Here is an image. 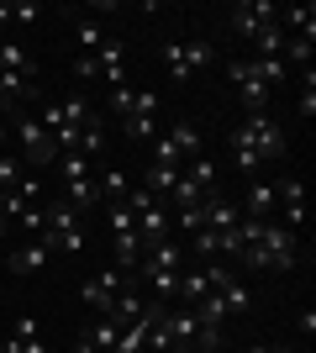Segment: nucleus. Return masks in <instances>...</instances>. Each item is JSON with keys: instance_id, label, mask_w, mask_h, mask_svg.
<instances>
[{"instance_id": "nucleus-1", "label": "nucleus", "mask_w": 316, "mask_h": 353, "mask_svg": "<svg viewBox=\"0 0 316 353\" xmlns=\"http://www.w3.org/2000/svg\"><path fill=\"white\" fill-rule=\"evenodd\" d=\"M16 132V143H21V163H32V169H53L59 163V143L48 137V127L32 111H21V105H11V121H6Z\"/></svg>"}, {"instance_id": "nucleus-2", "label": "nucleus", "mask_w": 316, "mask_h": 353, "mask_svg": "<svg viewBox=\"0 0 316 353\" xmlns=\"http://www.w3.org/2000/svg\"><path fill=\"white\" fill-rule=\"evenodd\" d=\"M216 63V48L206 43V37H190V43H164V69L169 79H180V85H190L200 69H211Z\"/></svg>"}, {"instance_id": "nucleus-3", "label": "nucleus", "mask_w": 316, "mask_h": 353, "mask_svg": "<svg viewBox=\"0 0 316 353\" xmlns=\"http://www.w3.org/2000/svg\"><path fill=\"white\" fill-rule=\"evenodd\" d=\"M238 132H242V143L253 148L258 159H285V127L269 117V111H248V117L238 121Z\"/></svg>"}, {"instance_id": "nucleus-4", "label": "nucleus", "mask_w": 316, "mask_h": 353, "mask_svg": "<svg viewBox=\"0 0 316 353\" xmlns=\"http://www.w3.org/2000/svg\"><path fill=\"white\" fill-rule=\"evenodd\" d=\"M280 21V6L274 0H238V6H227V32L232 37H258L264 27Z\"/></svg>"}, {"instance_id": "nucleus-5", "label": "nucleus", "mask_w": 316, "mask_h": 353, "mask_svg": "<svg viewBox=\"0 0 316 353\" xmlns=\"http://www.w3.org/2000/svg\"><path fill=\"white\" fill-rule=\"evenodd\" d=\"M121 290H127V269H101L95 280H85V290H79V295H85V306H90V311H101V316H105V311L116 306Z\"/></svg>"}, {"instance_id": "nucleus-6", "label": "nucleus", "mask_w": 316, "mask_h": 353, "mask_svg": "<svg viewBox=\"0 0 316 353\" xmlns=\"http://www.w3.org/2000/svg\"><path fill=\"white\" fill-rule=\"evenodd\" d=\"M105 111H111V117H153V111H158V95H153V90H132V85H116L111 90V95H105Z\"/></svg>"}, {"instance_id": "nucleus-7", "label": "nucleus", "mask_w": 316, "mask_h": 353, "mask_svg": "<svg viewBox=\"0 0 316 353\" xmlns=\"http://www.w3.org/2000/svg\"><path fill=\"white\" fill-rule=\"evenodd\" d=\"M95 79H101L105 90L127 85V43H121V37H105L101 43V53H95Z\"/></svg>"}, {"instance_id": "nucleus-8", "label": "nucleus", "mask_w": 316, "mask_h": 353, "mask_svg": "<svg viewBox=\"0 0 316 353\" xmlns=\"http://www.w3.org/2000/svg\"><path fill=\"white\" fill-rule=\"evenodd\" d=\"M227 79L238 85V95H242L248 111H264V105H269V90L258 85V74H253V63H248V59H232V63H227Z\"/></svg>"}, {"instance_id": "nucleus-9", "label": "nucleus", "mask_w": 316, "mask_h": 353, "mask_svg": "<svg viewBox=\"0 0 316 353\" xmlns=\"http://www.w3.org/2000/svg\"><path fill=\"white\" fill-rule=\"evenodd\" d=\"M132 221H137V243H143V253L158 248V243H169V232H174V227H169V206H164V201H158L153 211H143V216H132Z\"/></svg>"}, {"instance_id": "nucleus-10", "label": "nucleus", "mask_w": 316, "mask_h": 353, "mask_svg": "<svg viewBox=\"0 0 316 353\" xmlns=\"http://www.w3.org/2000/svg\"><path fill=\"white\" fill-rule=\"evenodd\" d=\"M59 195H63V201H69V206L79 211V216H90V211L101 206V185H95V174H90V179H63V185H59Z\"/></svg>"}, {"instance_id": "nucleus-11", "label": "nucleus", "mask_w": 316, "mask_h": 353, "mask_svg": "<svg viewBox=\"0 0 316 353\" xmlns=\"http://www.w3.org/2000/svg\"><path fill=\"white\" fill-rule=\"evenodd\" d=\"M0 101L27 111V105L37 101V74H0Z\"/></svg>"}, {"instance_id": "nucleus-12", "label": "nucleus", "mask_w": 316, "mask_h": 353, "mask_svg": "<svg viewBox=\"0 0 316 353\" xmlns=\"http://www.w3.org/2000/svg\"><path fill=\"white\" fill-rule=\"evenodd\" d=\"M53 259V248H48L43 237H32V243H21V248H11V274H37V269Z\"/></svg>"}, {"instance_id": "nucleus-13", "label": "nucleus", "mask_w": 316, "mask_h": 353, "mask_svg": "<svg viewBox=\"0 0 316 353\" xmlns=\"http://www.w3.org/2000/svg\"><path fill=\"white\" fill-rule=\"evenodd\" d=\"M280 27H285V37H306L311 43L316 37V6H280Z\"/></svg>"}, {"instance_id": "nucleus-14", "label": "nucleus", "mask_w": 316, "mask_h": 353, "mask_svg": "<svg viewBox=\"0 0 316 353\" xmlns=\"http://www.w3.org/2000/svg\"><path fill=\"white\" fill-rule=\"evenodd\" d=\"M274 185L269 179H248V206H242V216H253V221H269L274 216Z\"/></svg>"}, {"instance_id": "nucleus-15", "label": "nucleus", "mask_w": 316, "mask_h": 353, "mask_svg": "<svg viewBox=\"0 0 316 353\" xmlns=\"http://www.w3.org/2000/svg\"><path fill=\"white\" fill-rule=\"evenodd\" d=\"M227 153H232V169H238L242 179H258V163H264V159H258L253 148L242 143V132H238V127L227 132Z\"/></svg>"}, {"instance_id": "nucleus-16", "label": "nucleus", "mask_w": 316, "mask_h": 353, "mask_svg": "<svg viewBox=\"0 0 316 353\" xmlns=\"http://www.w3.org/2000/svg\"><path fill=\"white\" fill-rule=\"evenodd\" d=\"M164 327H169V338H174V348H196V311H164Z\"/></svg>"}, {"instance_id": "nucleus-17", "label": "nucleus", "mask_w": 316, "mask_h": 353, "mask_svg": "<svg viewBox=\"0 0 316 353\" xmlns=\"http://www.w3.org/2000/svg\"><path fill=\"white\" fill-rule=\"evenodd\" d=\"M174 179H180V169H174V163H148V169L137 174V185H143L148 195H158V201H164V195L174 190Z\"/></svg>"}, {"instance_id": "nucleus-18", "label": "nucleus", "mask_w": 316, "mask_h": 353, "mask_svg": "<svg viewBox=\"0 0 316 353\" xmlns=\"http://www.w3.org/2000/svg\"><path fill=\"white\" fill-rule=\"evenodd\" d=\"M180 174L190 179V185H196L200 195L222 190V185H216V179H222V169H216V159H206V153H200V159H190V169H180Z\"/></svg>"}, {"instance_id": "nucleus-19", "label": "nucleus", "mask_w": 316, "mask_h": 353, "mask_svg": "<svg viewBox=\"0 0 316 353\" xmlns=\"http://www.w3.org/2000/svg\"><path fill=\"white\" fill-rule=\"evenodd\" d=\"M95 185H101V206H121V201L132 195V179L121 174V169H105V174L95 179Z\"/></svg>"}, {"instance_id": "nucleus-20", "label": "nucleus", "mask_w": 316, "mask_h": 353, "mask_svg": "<svg viewBox=\"0 0 316 353\" xmlns=\"http://www.w3.org/2000/svg\"><path fill=\"white\" fill-rule=\"evenodd\" d=\"M258 248H269V253H301V237L290 232V227H274V221H264V232H258Z\"/></svg>"}, {"instance_id": "nucleus-21", "label": "nucleus", "mask_w": 316, "mask_h": 353, "mask_svg": "<svg viewBox=\"0 0 316 353\" xmlns=\"http://www.w3.org/2000/svg\"><path fill=\"white\" fill-rule=\"evenodd\" d=\"M169 143L180 148V159H200V153H206V143H200V127H196V121H174Z\"/></svg>"}, {"instance_id": "nucleus-22", "label": "nucleus", "mask_w": 316, "mask_h": 353, "mask_svg": "<svg viewBox=\"0 0 316 353\" xmlns=\"http://www.w3.org/2000/svg\"><path fill=\"white\" fill-rule=\"evenodd\" d=\"M185 301V311L190 306H200V301H206L211 295V280H206V269H190V274H180V290H174Z\"/></svg>"}, {"instance_id": "nucleus-23", "label": "nucleus", "mask_w": 316, "mask_h": 353, "mask_svg": "<svg viewBox=\"0 0 316 353\" xmlns=\"http://www.w3.org/2000/svg\"><path fill=\"white\" fill-rule=\"evenodd\" d=\"M137 280L153 285V301H174V290H180V274H174V269H137Z\"/></svg>"}, {"instance_id": "nucleus-24", "label": "nucleus", "mask_w": 316, "mask_h": 353, "mask_svg": "<svg viewBox=\"0 0 316 353\" xmlns=\"http://www.w3.org/2000/svg\"><path fill=\"white\" fill-rule=\"evenodd\" d=\"M74 153H85L90 163L105 153V121H101V117H95L90 127H79V143H74Z\"/></svg>"}, {"instance_id": "nucleus-25", "label": "nucleus", "mask_w": 316, "mask_h": 353, "mask_svg": "<svg viewBox=\"0 0 316 353\" xmlns=\"http://www.w3.org/2000/svg\"><path fill=\"white\" fill-rule=\"evenodd\" d=\"M0 74H37V63L27 59L21 43H0Z\"/></svg>"}, {"instance_id": "nucleus-26", "label": "nucleus", "mask_w": 316, "mask_h": 353, "mask_svg": "<svg viewBox=\"0 0 316 353\" xmlns=\"http://www.w3.org/2000/svg\"><path fill=\"white\" fill-rule=\"evenodd\" d=\"M253 48H258L253 59H285V27H280V21H274V27H264V32L253 37Z\"/></svg>"}, {"instance_id": "nucleus-27", "label": "nucleus", "mask_w": 316, "mask_h": 353, "mask_svg": "<svg viewBox=\"0 0 316 353\" xmlns=\"http://www.w3.org/2000/svg\"><path fill=\"white\" fill-rule=\"evenodd\" d=\"M248 63H253V74H258V85H264V90H280V85H285V74H290L285 59H248Z\"/></svg>"}, {"instance_id": "nucleus-28", "label": "nucleus", "mask_w": 316, "mask_h": 353, "mask_svg": "<svg viewBox=\"0 0 316 353\" xmlns=\"http://www.w3.org/2000/svg\"><path fill=\"white\" fill-rule=\"evenodd\" d=\"M111 243H116V269H137V259H143V243H137V227H132V232H116Z\"/></svg>"}, {"instance_id": "nucleus-29", "label": "nucleus", "mask_w": 316, "mask_h": 353, "mask_svg": "<svg viewBox=\"0 0 316 353\" xmlns=\"http://www.w3.org/2000/svg\"><path fill=\"white\" fill-rule=\"evenodd\" d=\"M27 211H32V201L21 190H0V221H6V227H16Z\"/></svg>"}, {"instance_id": "nucleus-30", "label": "nucleus", "mask_w": 316, "mask_h": 353, "mask_svg": "<svg viewBox=\"0 0 316 353\" xmlns=\"http://www.w3.org/2000/svg\"><path fill=\"white\" fill-rule=\"evenodd\" d=\"M53 169H59V179H90V174H95V163L85 159V153H59V163H53Z\"/></svg>"}, {"instance_id": "nucleus-31", "label": "nucleus", "mask_w": 316, "mask_h": 353, "mask_svg": "<svg viewBox=\"0 0 316 353\" xmlns=\"http://www.w3.org/2000/svg\"><path fill=\"white\" fill-rule=\"evenodd\" d=\"M216 295H222V306H227V311H248V306H253V290L242 285V274H238V280H227Z\"/></svg>"}, {"instance_id": "nucleus-32", "label": "nucleus", "mask_w": 316, "mask_h": 353, "mask_svg": "<svg viewBox=\"0 0 316 353\" xmlns=\"http://www.w3.org/2000/svg\"><path fill=\"white\" fill-rule=\"evenodd\" d=\"M85 338L95 343V353H111V348H116V338H121V322H111V316H101V322H95L90 332H85Z\"/></svg>"}, {"instance_id": "nucleus-33", "label": "nucleus", "mask_w": 316, "mask_h": 353, "mask_svg": "<svg viewBox=\"0 0 316 353\" xmlns=\"http://www.w3.org/2000/svg\"><path fill=\"white\" fill-rule=\"evenodd\" d=\"M137 311H143V295H137V290H121V295H116V306L105 311V316L127 327V322H137Z\"/></svg>"}, {"instance_id": "nucleus-34", "label": "nucleus", "mask_w": 316, "mask_h": 353, "mask_svg": "<svg viewBox=\"0 0 316 353\" xmlns=\"http://www.w3.org/2000/svg\"><path fill=\"white\" fill-rule=\"evenodd\" d=\"M121 132L132 137V143H153V137H158V121L153 117H121Z\"/></svg>"}, {"instance_id": "nucleus-35", "label": "nucleus", "mask_w": 316, "mask_h": 353, "mask_svg": "<svg viewBox=\"0 0 316 353\" xmlns=\"http://www.w3.org/2000/svg\"><path fill=\"white\" fill-rule=\"evenodd\" d=\"M196 201H200V190H196V185H190L185 174L174 179V190L164 195V206H169V211H180V206H196Z\"/></svg>"}, {"instance_id": "nucleus-36", "label": "nucleus", "mask_w": 316, "mask_h": 353, "mask_svg": "<svg viewBox=\"0 0 316 353\" xmlns=\"http://www.w3.org/2000/svg\"><path fill=\"white\" fill-rule=\"evenodd\" d=\"M74 37H79V53H101L105 27H101V21H79V32H74Z\"/></svg>"}, {"instance_id": "nucleus-37", "label": "nucleus", "mask_w": 316, "mask_h": 353, "mask_svg": "<svg viewBox=\"0 0 316 353\" xmlns=\"http://www.w3.org/2000/svg\"><path fill=\"white\" fill-rule=\"evenodd\" d=\"M21 159H16V153H0V190H16V185H21Z\"/></svg>"}, {"instance_id": "nucleus-38", "label": "nucleus", "mask_w": 316, "mask_h": 353, "mask_svg": "<svg viewBox=\"0 0 316 353\" xmlns=\"http://www.w3.org/2000/svg\"><path fill=\"white\" fill-rule=\"evenodd\" d=\"M101 211H105V227H111V237H116V232H132V227H137L127 206H101Z\"/></svg>"}, {"instance_id": "nucleus-39", "label": "nucleus", "mask_w": 316, "mask_h": 353, "mask_svg": "<svg viewBox=\"0 0 316 353\" xmlns=\"http://www.w3.org/2000/svg\"><path fill=\"white\" fill-rule=\"evenodd\" d=\"M121 206L132 211V216H143V211H153V206H158V195H148V190H143V185H132V195H127Z\"/></svg>"}, {"instance_id": "nucleus-40", "label": "nucleus", "mask_w": 316, "mask_h": 353, "mask_svg": "<svg viewBox=\"0 0 316 353\" xmlns=\"http://www.w3.org/2000/svg\"><path fill=\"white\" fill-rule=\"evenodd\" d=\"M285 63H306L311 69V43L306 37H285Z\"/></svg>"}, {"instance_id": "nucleus-41", "label": "nucleus", "mask_w": 316, "mask_h": 353, "mask_svg": "<svg viewBox=\"0 0 316 353\" xmlns=\"http://www.w3.org/2000/svg\"><path fill=\"white\" fill-rule=\"evenodd\" d=\"M0 353H48V343L43 338H6Z\"/></svg>"}, {"instance_id": "nucleus-42", "label": "nucleus", "mask_w": 316, "mask_h": 353, "mask_svg": "<svg viewBox=\"0 0 316 353\" xmlns=\"http://www.w3.org/2000/svg\"><path fill=\"white\" fill-rule=\"evenodd\" d=\"M153 163H174L180 169V148L169 143V137H153Z\"/></svg>"}, {"instance_id": "nucleus-43", "label": "nucleus", "mask_w": 316, "mask_h": 353, "mask_svg": "<svg viewBox=\"0 0 316 353\" xmlns=\"http://www.w3.org/2000/svg\"><path fill=\"white\" fill-rule=\"evenodd\" d=\"M222 348V327H200L196 332V353H216Z\"/></svg>"}, {"instance_id": "nucleus-44", "label": "nucleus", "mask_w": 316, "mask_h": 353, "mask_svg": "<svg viewBox=\"0 0 316 353\" xmlns=\"http://www.w3.org/2000/svg\"><path fill=\"white\" fill-rule=\"evenodd\" d=\"M301 117H306V121L316 117V74H311V69H306V90H301Z\"/></svg>"}, {"instance_id": "nucleus-45", "label": "nucleus", "mask_w": 316, "mask_h": 353, "mask_svg": "<svg viewBox=\"0 0 316 353\" xmlns=\"http://www.w3.org/2000/svg\"><path fill=\"white\" fill-rule=\"evenodd\" d=\"M196 253H200V259H216V232H211V227L196 232Z\"/></svg>"}, {"instance_id": "nucleus-46", "label": "nucleus", "mask_w": 316, "mask_h": 353, "mask_svg": "<svg viewBox=\"0 0 316 353\" xmlns=\"http://www.w3.org/2000/svg\"><path fill=\"white\" fill-rule=\"evenodd\" d=\"M274 211L285 216V227H290V232H295V227H301V221H306V201H301V206H274Z\"/></svg>"}, {"instance_id": "nucleus-47", "label": "nucleus", "mask_w": 316, "mask_h": 353, "mask_svg": "<svg viewBox=\"0 0 316 353\" xmlns=\"http://www.w3.org/2000/svg\"><path fill=\"white\" fill-rule=\"evenodd\" d=\"M11 338H37V316H16V322H11Z\"/></svg>"}, {"instance_id": "nucleus-48", "label": "nucleus", "mask_w": 316, "mask_h": 353, "mask_svg": "<svg viewBox=\"0 0 316 353\" xmlns=\"http://www.w3.org/2000/svg\"><path fill=\"white\" fill-rule=\"evenodd\" d=\"M74 79H95V53H79L74 59Z\"/></svg>"}, {"instance_id": "nucleus-49", "label": "nucleus", "mask_w": 316, "mask_h": 353, "mask_svg": "<svg viewBox=\"0 0 316 353\" xmlns=\"http://www.w3.org/2000/svg\"><path fill=\"white\" fill-rule=\"evenodd\" d=\"M69 353H95V343L85 338V332H79V338H74V348H69Z\"/></svg>"}, {"instance_id": "nucleus-50", "label": "nucleus", "mask_w": 316, "mask_h": 353, "mask_svg": "<svg viewBox=\"0 0 316 353\" xmlns=\"http://www.w3.org/2000/svg\"><path fill=\"white\" fill-rule=\"evenodd\" d=\"M6 137H11V127H6V121H0V153H6Z\"/></svg>"}, {"instance_id": "nucleus-51", "label": "nucleus", "mask_w": 316, "mask_h": 353, "mask_svg": "<svg viewBox=\"0 0 316 353\" xmlns=\"http://www.w3.org/2000/svg\"><path fill=\"white\" fill-rule=\"evenodd\" d=\"M269 353H301V348H285V343H274V348Z\"/></svg>"}, {"instance_id": "nucleus-52", "label": "nucleus", "mask_w": 316, "mask_h": 353, "mask_svg": "<svg viewBox=\"0 0 316 353\" xmlns=\"http://www.w3.org/2000/svg\"><path fill=\"white\" fill-rule=\"evenodd\" d=\"M248 353H269V348H264V343H253V348H248Z\"/></svg>"}, {"instance_id": "nucleus-53", "label": "nucleus", "mask_w": 316, "mask_h": 353, "mask_svg": "<svg viewBox=\"0 0 316 353\" xmlns=\"http://www.w3.org/2000/svg\"><path fill=\"white\" fill-rule=\"evenodd\" d=\"M0 232H6V221H0Z\"/></svg>"}]
</instances>
